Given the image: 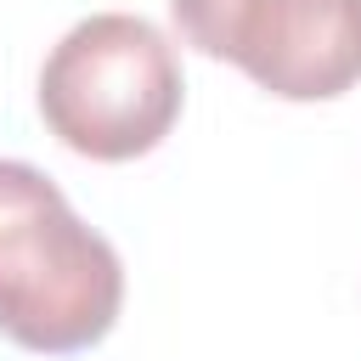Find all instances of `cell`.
Listing matches in <instances>:
<instances>
[{
  "label": "cell",
  "instance_id": "cell-2",
  "mask_svg": "<svg viewBox=\"0 0 361 361\" xmlns=\"http://www.w3.org/2000/svg\"><path fill=\"white\" fill-rule=\"evenodd\" d=\"M175 45L130 11H96L73 23L39 68L45 130L96 164L152 152L180 118Z\"/></svg>",
  "mask_w": 361,
  "mask_h": 361
},
{
  "label": "cell",
  "instance_id": "cell-1",
  "mask_svg": "<svg viewBox=\"0 0 361 361\" xmlns=\"http://www.w3.org/2000/svg\"><path fill=\"white\" fill-rule=\"evenodd\" d=\"M124 305V265L90 231L62 186L0 158V333L34 355H73L113 333Z\"/></svg>",
  "mask_w": 361,
  "mask_h": 361
},
{
  "label": "cell",
  "instance_id": "cell-3",
  "mask_svg": "<svg viewBox=\"0 0 361 361\" xmlns=\"http://www.w3.org/2000/svg\"><path fill=\"white\" fill-rule=\"evenodd\" d=\"M192 51L237 62L282 102H333L361 85V0H169Z\"/></svg>",
  "mask_w": 361,
  "mask_h": 361
}]
</instances>
